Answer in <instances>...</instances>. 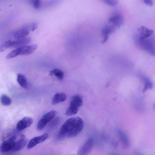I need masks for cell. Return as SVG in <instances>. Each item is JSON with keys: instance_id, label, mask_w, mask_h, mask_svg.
I'll return each instance as SVG.
<instances>
[{"instance_id": "6da1fadb", "label": "cell", "mask_w": 155, "mask_h": 155, "mask_svg": "<svg viewBox=\"0 0 155 155\" xmlns=\"http://www.w3.org/2000/svg\"><path fill=\"white\" fill-rule=\"evenodd\" d=\"M83 127V121L80 117H77L70 118L61 127L58 138L74 137L81 132Z\"/></svg>"}, {"instance_id": "7a4b0ae2", "label": "cell", "mask_w": 155, "mask_h": 155, "mask_svg": "<svg viewBox=\"0 0 155 155\" xmlns=\"http://www.w3.org/2000/svg\"><path fill=\"white\" fill-rule=\"evenodd\" d=\"M137 42L138 46L142 49L152 55H155L154 40L152 37L143 39L137 38Z\"/></svg>"}, {"instance_id": "3957f363", "label": "cell", "mask_w": 155, "mask_h": 155, "mask_svg": "<svg viewBox=\"0 0 155 155\" xmlns=\"http://www.w3.org/2000/svg\"><path fill=\"white\" fill-rule=\"evenodd\" d=\"M82 105V97L79 95L74 96L71 99L69 107L65 112V114L71 116L77 114L79 107Z\"/></svg>"}, {"instance_id": "277c9868", "label": "cell", "mask_w": 155, "mask_h": 155, "mask_svg": "<svg viewBox=\"0 0 155 155\" xmlns=\"http://www.w3.org/2000/svg\"><path fill=\"white\" fill-rule=\"evenodd\" d=\"M57 113L55 110H51L45 114L38 122L37 130L39 131L42 130L47 124L54 117Z\"/></svg>"}, {"instance_id": "5b68a950", "label": "cell", "mask_w": 155, "mask_h": 155, "mask_svg": "<svg viewBox=\"0 0 155 155\" xmlns=\"http://www.w3.org/2000/svg\"><path fill=\"white\" fill-rule=\"evenodd\" d=\"M16 140V136L13 135L4 141L0 145V151L2 153L12 151Z\"/></svg>"}, {"instance_id": "8992f818", "label": "cell", "mask_w": 155, "mask_h": 155, "mask_svg": "<svg viewBox=\"0 0 155 155\" xmlns=\"http://www.w3.org/2000/svg\"><path fill=\"white\" fill-rule=\"evenodd\" d=\"M31 23L26 25L18 30L15 35V38L19 39L25 38L31 31Z\"/></svg>"}, {"instance_id": "52a82bcc", "label": "cell", "mask_w": 155, "mask_h": 155, "mask_svg": "<svg viewBox=\"0 0 155 155\" xmlns=\"http://www.w3.org/2000/svg\"><path fill=\"white\" fill-rule=\"evenodd\" d=\"M94 143L93 138L88 139L79 150L78 155H88L92 148Z\"/></svg>"}, {"instance_id": "ba28073f", "label": "cell", "mask_w": 155, "mask_h": 155, "mask_svg": "<svg viewBox=\"0 0 155 155\" xmlns=\"http://www.w3.org/2000/svg\"><path fill=\"white\" fill-rule=\"evenodd\" d=\"M48 137L47 133L38 137H34L31 139L28 142L27 146L28 149H31L38 144L45 141Z\"/></svg>"}, {"instance_id": "9c48e42d", "label": "cell", "mask_w": 155, "mask_h": 155, "mask_svg": "<svg viewBox=\"0 0 155 155\" xmlns=\"http://www.w3.org/2000/svg\"><path fill=\"white\" fill-rule=\"evenodd\" d=\"M33 121V119L30 117H24L16 125V129L19 131L22 130L30 127Z\"/></svg>"}, {"instance_id": "30bf717a", "label": "cell", "mask_w": 155, "mask_h": 155, "mask_svg": "<svg viewBox=\"0 0 155 155\" xmlns=\"http://www.w3.org/2000/svg\"><path fill=\"white\" fill-rule=\"evenodd\" d=\"M28 141V140L25 136L23 134H21L20 138L16 140L14 147L12 151L16 152L21 150L25 147Z\"/></svg>"}, {"instance_id": "8fae6325", "label": "cell", "mask_w": 155, "mask_h": 155, "mask_svg": "<svg viewBox=\"0 0 155 155\" xmlns=\"http://www.w3.org/2000/svg\"><path fill=\"white\" fill-rule=\"evenodd\" d=\"M108 22L111 23L114 27H119L123 24L124 18L121 15L116 14L109 18Z\"/></svg>"}, {"instance_id": "7c38bea8", "label": "cell", "mask_w": 155, "mask_h": 155, "mask_svg": "<svg viewBox=\"0 0 155 155\" xmlns=\"http://www.w3.org/2000/svg\"><path fill=\"white\" fill-rule=\"evenodd\" d=\"M36 45H26L18 48L19 55H28L33 53L37 48Z\"/></svg>"}, {"instance_id": "4fadbf2b", "label": "cell", "mask_w": 155, "mask_h": 155, "mask_svg": "<svg viewBox=\"0 0 155 155\" xmlns=\"http://www.w3.org/2000/svg\"><path fill=\"white\" fill-rule=\"evenodd\" d=\"M138 35L139 38L142 39L150 37L153 33V31L143 26H141L137 29Z\"/></svg>"}, {"instance_id": "5bb4252c", "label": "cell", "mask_w": 155, "mask_h": 155, "mask_svg": "<svg viewBox=\"0 0 155 155\" xmlns=\"http://www.w3.org/2000/svg\"><path fill=\"white\" fill-rule=\"evenodd\" d=\"M117 134L120 139L124 147L128 148L130 146V140L127 134L120 130H117Z\"/></svg>"}, {"instance_id": "9a60e30c", "label": "cell", "mask_w": 155, "mask_h": 155, "mask_svg": "<svg viewBox=\"0 0 155 155\" xmlns=\"http://www.w3.org/2000/svg\"><path fill=\"white\" fill-rule=\"evenodd\" d=\"M31 38L29 37L25 38L18 39L17 41H14L12 47L16 48L26 46L27 45L31 42Z\"/></svg>"}, {"instance_id": "2e32d148", "label": "cell", "mask_w": 155, "mask_h": 155, "mask_svg": "<svg viewBox=\"0 0 155 155\" xmlns=\"http://www.w3.org/2000/svg\"><path fill=\"white\" fill-rule=\"evenodd\" d=\"M67 98L66 94L63 93L56 94L53 97L51 104L55 105L64 101Z\"/></svg>"}, {"instance_id": "e0dca14e", "label": "cell", "mask_w": 155, "mask_h": 155, "mask_svg": "<svg viewBox=\"0 0 155 155\" xmlns=\"http://www.w3.org/2000/svg\"><path fill=\"white\" fill-rule=\"evenodd\" d=\"M116 30L115 27L113 25H107L102 29L101 32L103 35H108L114 32Z\"/></svg>"}, {"instance_id": "ac0fdd59", "label": "cell", "mask_w": 155, "mask_h": 155, "mask_svg": "<svg viewBox=\"0 0 155 155\" xmlns=\"http://www.w3.org/2000/svg\"><path fill=\"white\" fill-rule=\"evenodd\" d=\"M17 81L18 84L22 87L27 88L28 84L26 78L22 74L19 73L17 76Z\"/></svg>"}, {"instance_id": "d6986e66", "label": "cell", "mask_w": 155, "mask_h": 155, "mask_svg": "<svg viewBox=\"0 0 155 155\" xmlns=\"http://www.w3.org/2000/svg\"><path fill=\"white\" fill-rule=\"evenodd\" d=\"M49 74L51 76L54 75L59 80H61L64 78V73L61 70L58 69H53L50 71Z\"/></svg>"}, {"instance_id": "ffe728a7", "label": "cell", "mask_w": 155, "mask_h": 155, "mask_svg": "<svg viewBox=\"0 0 155 155\" xmlns=\"http://www.w3.org/2000/svg\"><path fill=\"white\" fill-rule=\"evenodd\" d=\"M0 100L2 104L4 106H7L10 105L12 103L11 98L8 95L2 94L0 97Z\"/></svg>"}, {"instance_id": "44dd1931", "label": "cell", "mask_w": 155, "mask_h": 155, "mask_svg": "<svg viewBox=\"0 0 155 155\" xmlns=\"http://www.w3.org/2000/svg\"><path fill=\"white\" fill-rule=\"evenodd\" d=\"M14 42V41L9 40L0 45V52L4 51L10 47H12Z\"/></svg>"}, {"instance_id": "7402d4cb", "label": "cell", "mask_w": 155, "mask_h": 155, "mask_svg": "<svg viewBox=\"0 0 155 155\" xmlns=\"http://www.w3.org/2000/svg\"><path fill=\"white\" fill-rule=\"evenodd\" d=\"M18 55H19V48H17L8 54L6 56V58L7 59H10L14 58Z\"/></svg>"}, {"instance_id": "603a6c76", "label": "cell", "mask_w": 155, "mask_h": 155, "mask_svg": "<svg viewBox=\"0 0 155 155\" xmlns=\"http://www.w3.org/2000/svg\"><path fill=\"white\" fill-rule=\"evenodd\" d=\"M31 3L33 7L35 9H38L40 7L41 5V1L39 0L31 1Z\"/></svg>"}, {"instance_id": "cb8c5ba5", "label": "cell", "mask_w": 155, "mask_h": 155, "mask_svg": "<svg viewBox=\"0 0 155 155\" xmlns=\"http://www.w3.org/2000/svg\"><path fill=\"white\" fill-rule=\"evenodd\" d=\"M103 1L106 4L112 6H115L118 3L117 1L115 0H104Z\"/></svg>"}, {"instance_id": "d4e9b609", "label": "cell", "mask_w": 155, "mask_h": 155, "mask_svg": "<svg viewBox=\"0 0 155 155\" xmlns=\"http://www.w3.org/2000/svg\"><path fill=\"white\" fill-rule=\"evenodd\" d=\"M143 2L145 3L149 6H152L153 4V1L151 0H144Z\"/></svg>"}, {"instance_id": "484cf974", "label": "cell", "mask_w": 155, "mask_h": 155, "mask_svg": "<svg viewBox=\"0 0 155 155\" xmlns=\"http://www.w3.org/2000/svg\"><path fill=\"white\" fill-rule=\"evenodd\" d=\"M32 25V31L35 30L38 27V24L36 22H33L31 23Z\"/></svg>"}, {"instance_id": "4316f807", "label": "cell", "mask_w": 155, "mask_h": 155, "mask_svg": "<svg viewBox=\"0 0 155 155\" xmlns=\"http://www.w3.org/2000/svg\"><path fill=\"white\" fill-rule=\"evenodd\" d=\"M108 35H103V38L102 41V43H104L106 42L108 40Z\"/></svg>"}, {"instance_id": "83f0119b", "label": "cell", "mask_w": 155, "mask_h": 155, "mask_svg": "<svg viewBox=\"0 0 155 155\" xmlns=\"http://www.w3.org/2000/svg\"><path fill=\"white\" fill-rule=\"evenodd\" d=\"M134 155H143L142 153L137 151L134 152Z\"/></svg>"}, {"instance_id": "f1b7e54d", "label": "cell", "mask_w": 155, "mask_h": 155, "mask_svg": "<svg viewBox=\"0 0 155 155\" xmlns=\"http://www.w3.org/2000/svg\"><path fill=\"white\" fill-rule=\"evenodd\" d=\"M111 155H117L116 154H115L114 153H113V154H111Z\"/></svg>"}, {"instance_id": "f546056e", "label": "cell", "mask_w": 155, "mask_h": 155, "mask_svg": "<svg viewBox=\"0 0 155 155\" xmlns=\"http://www.w3.org/2000/svg\"><path fill=\"white\" fill-rule=\"evenodd\" d=\"M74 155V154H72V155Z\"/></svg>"}]
</instances>
